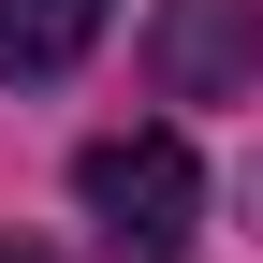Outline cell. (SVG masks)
<instances>
[{"mask_svg":"<svg viewBox=\"0 0 263 263\" xmlns=\"http://www.w3.org/2000/svg\"><path fill=\"white\" fill-rule=\"evenodd\" d=\"M88 219H103L117 263H176L190 234H205V161H190V132H103V146L73 161Z\"/></svg>","mask_w":263,"mask_h":263,"instance_id":"cell-1","label":"cell"},{"mask_svg":"<svg viewBox=\"0 0 263 263\" xmlns=\"http://www.w3.org/2000/svg\"><path fill=\"white\" fill-rule=\"evenodd\" d=\"M146 59H161L176 103H249V73H263V0H161Z\"/></svg>","mask_w":263,"mask_h":263,"instance_id":"cell-2","label":"cell"},{"mask_svg":"<svg viewBox=\"0 0 263 263\" xmlns=\"http://www.w3.org/2000/svg\"><path fill=\"white\" fill-rule=\"evenodd\" d=\"M117 0H0V73H73Z\"/></svg>","mask_w":263,"mask_h":263,"instance_id":"cell-3","label":"cell"},{"mask_svg":"<svg viewBox=\"0 0 263 263\" xmlns=\"http://www.w3.org/2000/svg\"><path fill=\"white\" fill-rule=\"evenodd\" d=\"M0 263H59V249H29V234H0Z\"/></svg>","mask_w":263,"mask_h":263,"instance_id":"cell-4","label":"cell"}]
</instances>
